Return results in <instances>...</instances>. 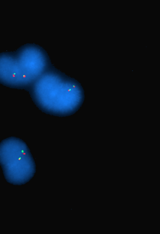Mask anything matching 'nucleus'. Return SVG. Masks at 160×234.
I'll return each mask as SVG.
<instances>
[{
  "instance_id": "obj_1",
  "label": "nucleus",
  "mask_w": 160,
  "mask_h": 234,
  "mask_svg": "<svg viewBox=\"0 0 160 234\" xmlns=\"http://www.w3.org/2000/svg\"><path fill=\"white\" fill-rule=\"evenodd\" d=\"M12 52L0 54V84L11 88L25 89L43 69L44 57L33 47Z\"/></svg>"
},
{
  "instance_id": "obj_2",
  "label": "nucleus",
  "mask_w": 160,
  "mask_h": 234,
  "mask_svg": "<svg viewBox=\"0 0 160 234\" xmlns=\"http://www.w3.org/2000/svg\"><path fill=\"white\" fill-rule=\"evenodd\" d=\"M0 165L6 181L14 185L28 182L36 171L35 163L28 145L15 136L0 142Z\"/></svg>"
}]
</instances>
